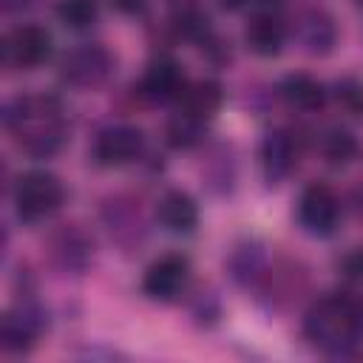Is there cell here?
<instances>
[{"instance_id":"6da1fadb","label":"cell","mask_w":363,"mask_h":363,"mask_svg":"<svg viewBox=\"0 0 363 363\" xmlns=\"http://www.w3.org/2000/svg\"><path fill=\"white\" fill-rule=\"evenodd\" d=\"M3 122L14 136L17 147L34 159L54 156L65 142L62 105L48 94H26L6 102Z\"/></svg>"},{"instance_id":"7a4b0ae2","label":"cell","mask_w":363,"mask_h":363,"mask_svg":"<svg viewBox=\"0 0 363 363\" xmlns=\"http://www.w3.org/2000/svg\"><path fill=\"white\" fill-rule=\"evenodd\" d=\"M303 335L329 354H346L363 340V298L326 292L303 315Z\"/></svg>"},{"instance_id":"3957f363","label":"cell","mask_w":363,"mask_h":363,"mask_svg":"<svg viewBox=\"0 0 363 363\" xmlns=\"http://www.w3.org/2000/svg\"><path fill=\"white\" fill-rule=\"evenodd\" d=\"M14 213L23 224H37L54 216L65 201V187L60 176L48 170H26L11 190Z\"/></svg>"},{"instance_id":"277c9868","label":"cell","mask_w":363,"mask_h":363,"mask_svg":"<svg viewBox=\"0 0 363 363\" xmlns=\"http://www.w3.org/2000/svg\"><path fill=\"white\" fill-rule=\"evenodd\" d=\"M57 71L71 88H99L113 74V57L99 43H79L60 57Z\"/></svg>"},{"instance_id":"5b68a950","label":"cell","mask_w":363,"mask_h":363,"mask_svg":"<svg viewBox=\"0 0 363 363\" xmlns=\"http://www.w3.org/2000/svg\"><path fill=\"white\" fill-rule=\"evenodd\" d=\"M51 51H54V37L45 26L37 23L14 26L3 40V62L20 71L40 68L43 62H48Z\"/></svg>"},{"instance_id":"8992f818","label":"cell","mask_w":363,"mask_h":363,"mask_svg":"<svg viewBox=\"0 0 363 363\" xmlns=\"http://www.w3.org/2000/svg\"><path fill=\"white\" fill-rule=\"evenodd\" d=\"M298 224L303 227V233L315 235V238H326L337 230L340 221V199L335 196V190L323 182H312L303 187L301 199H298Z\"/></svg>"},{"instance_id":"52a82bcc","label":"cell","mask_w":363,"mask_h":363,"mask_svg":"<svg viewBox=\"0 0 363 363\" xmlns=\"http://www.w3.org/2000/svg\"><path fill=\"white\" fill-rule=\"evenodd\" d=\"M187 281H190V258L182 255V252H167V255H159L145 269L142 292L150 301L167 303V301H176L184 292Z\"/></svg>"},{"instance_id":"ba28073f","label":"cell","mask_w":363,"mask_h":363,"mask_svg":"<svg viewBox=\"0 0 363 363\" xmlns=\"http://www.w3.org/2000/svg\"><path fill=\"white\" fill-rule=\"evenodd\" d=\"M142 150H145V133L136 125H111L94 139L91 156L99 167H125L136 162Z\"/></svg>"},{"instance_id":"9c48e42d","label":"cell","mask_w":363,"mask_h":363,"mask_svg":"<svg viewBox=\"0 0 363 363\" xmlns=\"http://www.w3.org/2000/svg\"><path fill=\"white\" fill-rule=\"evenodd\" d=\"M43 329V309L34 303H20L17 309L3 315L0 326V346L6 354H26L37 343Z\"/></svg>"},{"instance_id":"30bf717a","label":"cell","mask_w":363,"mask_h":363,"mask_svg":"<svg viewBox=\"0 0 363 363\" xmlns=\"http://www.w3.org/2000/svg\"><path fill=\"white\" fill-rule=\"evenodd\" d=\"M45 252L51 258V264L60 269V272H74L79 275L88 264H91V241L88 235L74 227V224H62L60 230L51 233L48 244H45Z\"/></svg>"},{"instance_id":"8fae6325","label":"cell","mask_w":363,"mask_h":363,"mask_svg":"<svg viewBox=\"0 0 363 363\" xmlns=\"http://www.w3.org/2000/svg\"><path fill=\"white\" fill-rule=\"evenodd\" d=\"M184 88H187V77H184L182 65L170 57L153 60L139 82L142 96H147L150 102H179Z\"/></svg>"},{"instance_id":"7c38bea8","label":"cell","mask_w":363,"mask_h":363,"mask_svg":"<svg viewBox=\"0 0 363 363\" xmlns=\"http://www.w3.org/2000/svg\"><path fill=\"white\" fill-rule=\"evenodd\" d=\"M298 40H301V48L312 57H326L335 43H337V26H335V17L320 9V6H309L298 14Z\"/></svg>"},{"instance_id":"4fadbf2b","label":"cell","mask_w":363,"mask_h":363,"mask_svg":"<svg viewBox=\"0 0 363 363\" xmlns=\"http://www.w3.org/2000/svg\"><path fill=\"white\" fill-rule=\"evenodd\" d=\"M258 159H261V173L269 184L284 182L298 162V145H295L292 133L289 130H269L261 142Z\"/></svg>"},{"instance_id":"5bb4252c","label":"cell","mask_w":363,"mask_h":363,"mask_svg":"<svg viewBox=\"0 0 363 363\" xmlns=\"http://www.w3.org/2000/svg\"><path fill=\"white\" fill-rule=\"evenodd\" d=\"M156 221L170 235H190L199 227V204L184 190H167L156 201Z\"/></svg>"},{"instance_id":"9a60e30c","label":"cell","mask_w":363,"mask_h":363,"mask_svg":"<svg viewBox=\"0 0 363 363\" xmlns=\"http://www.w3.org/2000/svg\"><path fill=\"white\" fill-rule=\"evenodd\" d=\"M244 43L255 57H278L286 45V26L272 11H258L247 20Z\"/></svg>"},{"instance_id":"2e32d148","label":"cell","mask_w":363,"mask_h":363,"mask_svg":"<svg viewBox=\"0 0 363 363\" xmlns=\"http://www.w3.org/2000/svg\"><path fill=\"white\" fill-rule=\"evenodd\" d=\"M221 102H224V91L216 79H196V82H187V88L179 99V111L207 125L218 113Z\"/></svg>"},{"instance_id":"e0dca14e","label":"cell","mask_w":363,"mask_h":363,"mask_svg":"<svg viewBox=\"0 0 363 363\" xmlns=\"http://www.w3.org/2000/svg\"><path fill=\"white\" fill-rule=\"evenodd\" d=\"M281 96L286 99L289 108L303 111V113H315L326 105L329 91L323 88V82H318L309 74H286L281 82Z\"/></svg>"},{"instance_id":"ac0fdd59","label":"cell","mask_w":363,"mask_h":363,"mask_svg":"<svg viewBox=\"0 0 363 363\" xmlns=\"http://www.w3.org/2000/svg\"><path fill=\"white\" fill-rule=\"evenodd\" d=\"M201 136H204V122H199L182 111H176L164 125V142L173 150H190L201 142Z\"/></svg>"},{"instance_id":"d6986e66","label":"cell","mask_w":363,"mask_h":363,"mask_svg":"<svg viewBox=\"0 0 363 363\" xmlns=\"http://www.w3.org/2000/svg\"><path fill=\"white\" fill-rule=\"evenodd\" d=\"M320 153L329 167H346L357 156V139L346 128H329L320 136Z\"/></svg>"},{"instance_id":"ffe728a7","label":"cell","mask_w":363,"mask_h":363,"mask_svg":"<svg viewBox=\"0 0 363 363\" xmlns=\"http://www.w3.org/2000/svg\"><path fill=\"white\" fill-rule=\"evenodd\" d=\"M96 3L94 0H60L57 3V20L68 31H85L96 23Z\"/></svg>"},{"instance_id":"44dd1931","label":"cell","mask_w":363,"mask_h":363,"mask_svg":"<svg viewBox=\"0 0 363 363\" xmlns=\"http://www.w3.org/2000/svg\"><path fill=\"white\" fill-rule=\"evenodd\" d=\"M332 96L337 102V108L349 116H363V82L352 79V77H343L335 82L332 88Z\"/></svg>"},{"instance_id":"7402d4cb","label":"cell","mask_w":363,"mask_h":363,"mask_svg":"<svg viewBox=\"0 0 363 363\" xmlns=\"http://www.w3.org/2000/svg\"><path fill=\"white\" fill-rule=\"evenodd\" d=\"M340 267H343V272L349 278H363V250H354V252L343 255Z\"/></svg>"},{"instance_id":"603a6c76","label":"cell","mask_w":363,"mask_h":363,"mask_svg":"<svg viewBox=\"0 0 363 363\" xmlns=\"http://www.w3.org/2000/svg\"><path fill=\"white\" fill-rule=\"evenodd\" d=\"M111 6L122 14H136V11L145 9V0H111Z\"/></svg>"},{"instance_id":"cb8c5ba5","label":"cell","mask_w":363,"mask_h":363,"mask_svg":"<svg viewBox=\"0 0 363 363\" xmlns=\"http://www.w3.org/2000/svg\"><path fill=\"white\" fill-rule=\"evenodd\" d=\"M26 6H31V0H3V9L6 11H20Z\"/></svg>"},{"instance_id":"d4e9b609","label":"cell","mask_w":363,"mask_h":363,"mask_svg":"<svg viewBox=\"0 0 363 363\" xmlns=\"http://www.w3.org/2000/svg\"><path fill=\"white\" fill-rule=\"evenodd\" d=\"M352 204H354V213H357V216H363V187H357V190H354Z\"/></svg>"},{"instance_id":"484cf974","label":"cell","mask_w":363,"mask_h":363,"mask_svg":"<svg viewBox=\"0 0 363 363\" xmlns=\"http://www.w3.org/2000/svg\"><path fill=\"white\" fill-rule=\"evenodd\" d=\"M247 0H218V6L221 9H227V11H235V9H241Z\"/></svg>"},{"instance_id":"4316f807","label":"cell","mask_w":363,"mask_h":363,"mask_svg":"<svg viewBox=\"0 0 363 363\" xmlns=\"http://www.w3.org/2000/svg\"><path fill=\"white\" fill-rule=\"evenodd\" d=\"M258 6H267V9H275V6H281L284 0H255Z\"/></svg>"},{"instance_id":"83f0119b","label":"cell","mask_w":363,"mask_h":363,"mask_svg":"<svg viewBox=\"0 0 363 363\" xmlns=\"http://www.w3.org/2000/svg\"><path fill=\"white\" fill-rule=\"evenodd\" d=\"M357 3H363V0H357Z\"/></svg>"}]
</instances>
